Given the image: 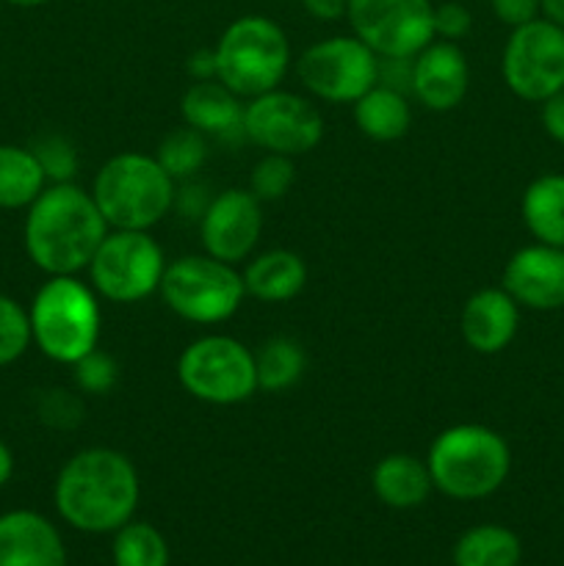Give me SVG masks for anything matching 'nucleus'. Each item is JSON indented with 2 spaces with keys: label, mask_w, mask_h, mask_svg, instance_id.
Wrapping results in <instances>:
<instances>
[{
  "label": "nucleus",
  "mask_w": 564,
  "mask_h": 566,
  "mask_svg": "<svg viewBox=\"0 0 564 566\" xmlns=\"http://www.w3.org/2000/svg\"><path fill=\"white\" fill-rule=\"evenodd\" d=\"M108 230L92 191L77 182H50L28 208L22 238L42 274L77 276L88 269Z\"/></svg>",
  "instance_id": "nucleus-1"
},
{
  "label": "nucleus",
  "mask_w": 564,
  "mask_h": 566,
  "mask_svg": "<svg viewBox=\"0 0 564 566\" xmlns=\"http://www.w3.org/2000/svg\"><path fill=\"white\" fill-rule=\"evenodd\" d=\"M142 481L136 464L116 448H83L64 462L53 501L66 525L86 534H108L136 514Z\"/></svg>",
  "instance_id": "nucleus-2"
},
{
  "label": "nucleus",
  "mask_w": 564,
  "mask_h": 566,
  "mask_svg": "<svg viewBox=\"0 0 564 566\" xmlns=\"http://www.w3.org/2000/svg\"><path fill=\"white\" fill-rule=\"evenodd\" d=\"M431 484L453 501H481L503 486L512 470V451L503 434L481 423L442 429L426 453Z\"/></svg>",
  "instance_id": "nucleus-3"
},
{
  "label": "nucleus",
  "mask_w": 564,
  "mask_h": 566,
  "mask_svg": "<svg viewBox=\"0 0 564 566\" xmlns=\"http://www.w3.org/2000/svg\"><path fill=\"white\" fill-rule=\"evenodd\" d=\"M31 340L59 365H75L100 348L103 310L100 296L81 276H48L28 307Z\"/></svg>",
  "instance_id": "nucleus-4"
},
{
  "label": "nucleus",
  "mask_w": 564,
  "mask_h": 566,
  "mask_svg": "<svg viewBox=\"0 0 564 566\" xmlns=\"http://www.w3.org/2000/svg\"><path fill=\"white\" fill-rule=\"evenodd\" d=\"M92 197L111 230H153L175 208L177 182L155 155L127 149L100 166Z\"/></svg>",
  "instance_id": "nucleus-5"
},
{
  "label": "nucleus",
  "mask_w": 564,
  "mask_h": 566,
  "mask_svg": "<svg viewBox=\"0 0 564 566\" xmlns=\"http://www.w3.org/2000/svg\"><path fill=\"white\" fill-rule=\"evenodd\" d=\"M216 53V81L241 99L280 88L291 70V42L280 22L263 14H247L232 20L221 31Z\"/></svg>",
  "instance_id": "nucleus-6"
},
{
  "label": "nucleus",
  "mask_w": 564,
  "mask_h": 566,
  "mask_svg": "<svg viewBox=\"0 0 564 566\" xmlns=\"http://www.w3.org/2000/svg\"><path fill=\"white\" fill-rule=\"evenodd\" d=\"M160 298L180 321L216 326L230 321L247 298L238 265L210 254H182L171 260L160 280Z\"/></svg>",
  "instance_id": "nucleus-7"
},
{
  "label": "nucleus",
  "mask_w": 564,
  "mask_h": 566,
  "mask_svg": "<svg viewBox=\"0 0 564 566\" xmlns=\"http://www.w3.org/2000/svg\"><path fill=\"white\" fill-rule=\"evenodd\" d=\"M177 381L197 401L236 407L258 392L254 352L230 335H202L177 357Z\"/></svg>",
  "instance_id": "nucleus-8"
},
{
  "label": "nucleus",
  "mask_w": 564,
  "mask_h": 566,
  "mask_svg": "<svg viewBox=\"0 0 564 566\" xmlns=\"http://www.w3.org/2000/svg\"><path fill=\"white\" fill-rule=\"evenodd\" d=\"M169 265L149 230H108L88 263V285L111 304H138L160 291Z\"/></svg>",
  "instance_id": "nucleus-9"
},
{
  "label": "nucleus",
  "mask_w": 564,
  "mask_h": 566,
  "mask_svg": "<svg viewBox=\"0 0 564 566\" xmlns=\"http://www.w3.org/2000/svg\"><path fill=\"white\" fill-rule=\"evenodd\" d=\"M501 75L509 92L525 103H545L564 88V28L536 17L512 28L501 53Z\"/></svg>",
  "instance_id": "nucleus-10"
},
{
  "label": "nucleus",
  "mask_w": 564,
  "mask_h": 566,
  "mask_svg": "<svg viewBox=\"0 0 564 566\" xmlns=\"http://www.w3.org/2000/svg\"><path fill=\"white\" fill-rule=\"evenodd\" d=\"M296 75L307 94L332 105H352L379 83V55L357 36H330L310 44L296 59Z\"/></svg>",
  "instance_id": "nucleus-11"
},
{
  "label": "nucleus",
  "mask_w": 564,
  "mask_h": 566,
  "mask_svg": "<svg viewBox=\"0 0 564 566\" xmlns=\"http://www.w3.org/2000/svg\"><path fill=\"white\" fill-rule=\"evenodd\" d=\"M243 138L263 153L299 158L324 142V116L313 99L271 88L243 103Z\"/></svg>",
  "instance_id": "nucleus-12"
},
{
  "label": "nucleus",
  "mask_w": 564,
  "mask_h": 566,
  "mask_svg": "<svg viewBox=\"0 0 564 566\" xmlns=\"http://www.w3.org/2000/svg\"><path fill=\"white\" fill-rule=\"evenodd\" d=\"M346 20L379 59H415L435 42L431 0H348Z\"/></svg>",
  "instance_id": "nucleus-13"
},
{
  "label": "nucleus",
  "mask_w": 564,
  "mask_h": 566,
  "mask_svg": "<svg viewBox=\"0 0 564 566\" xmlns=\"http://www.w3.org/2000/svg\"><path fill=\"white\" fill-rule=\"evenodd\" d=\"M263 235V202L249 188H224L210 197L199 216V241L205 254L241 265L258 252Z\"/></svg>",
  "instance_id": "nucleus-14"
},
{
  "label": "nucleus",
  "mask_w": 564,
  "mask_h": 566,
  "mask_svg": "<svg viewBox=\"0 0 564 566\" xmlns=\"http://www.w3.org/2000/svg\"><path fill=\"white\" fill-rule=\"evenodd\" d=\"M501 287L520 304V310H564V249L540 241L520 247L503 265Z\"/></svg>",
  "instance_id": "nucleus-15"
},
{
  "label": "nucleus",
  "mask_w": 564,
  "mask_h": 566,
  "mask_svg": "<svg viewBox=\"0 0 564 566\" xmlns=\"http://www.w3.org/2000/svg\"><path fill=\"white\" fill-rule=\"evenodd\" d=\"M470 64L457 42L435 39L412 59L409 72V94L415 103L435 114H448L459 108L468 97Z\"/></svg>",
  "instance_id": "nucleus-16"
},
{
  "label": "nucleus",
  "mask_w": 564,
  "mask_h": 566,
  "mask_svg": "<svg viewBox=\"0 0 564 566\" xmlns=\"http://www.w3.org/2000/svg\"><path fill=\"white\" fill-rule=\"evenodd\" d=\"M520 329V304L498 287H481L459 313V335L470 352L481 357H495L506 352Z\"/></svg>",
  "instance_id": "nucleus-17"
},
{
  "label": "nucleus",
  "mask_w": 564,
  "mask_h": 566,
  "mask_svg": "<svg viewBox=\"0 0 564 566\" xmlns=\"http://www.w3.org/2000/svg\"><path fill=\"white\" fill-rule=\"evenodd\" d=\"M0 566H66L59 531L36 512H9L0 517Z\"/></svg>",
  "instance_id": "nucleus-18"
},
{
  "label": "nucleus",
  "mask_w": 564,
  "mask_h": 566,
  "mask_svg": "<svg viewBox=\"0 0 564 566\" xmlns=\"http://www.w3.org/2000/svg\"><path fill=\"white\" fill-rule=\"evenodd\" d=\"M243 103L221 81H194L182 92L180 116L188 127L208 138L243 136Z\"/></svg>",
  "instance_id": "nucleus-19"
},
{
  "label": "nucleus",
  "mask_w": 564,
  "mask_h": 566,
  "mask_svg": "<svg viewBox=\"0 0 564 566\" xmlns=\"http://www.w3.org/2000/svg\"><path fill=\"white\" fill-rule=\"evenodd\" d=\"M247 296L263 304L293 302L307 285V263L291 249L254 252L241 271Z\"/></svg>",
  "instance_id": "nucleus-20"
},
{
  "label": "nucleus",
  "mask_w": 564,
  "mask_h": 566,
  "mask_svg": "<svg viewBox=\"0 0 564 566\" xmlns=\"http://www.w3.org/2000/svg\"><path fill=\"white\" fill-rule=\"evenodd\" d=\"M354 125L370 142H398L412 127V103H409L407 92L376 83L359 99L352 103Z\"/></svg>",
  "instance_id": "nucleus-21"
},
{
  "label": "nucleus",
  "mask_w": 564,
  "mask_h": 566,
  "mask_svg": "<svg viewBox=\"0 0 564 566\" xmlns=\"http://www.w3.org/2000/svg\"><path fill=\"white\" fill-rule=\"evenodd\" d=\"M374 495L390 509H415L426 503L435 484L426 462L412 453H387L370 473Z\"/></svg>",
  "instance_id": "nucleus-22"
},
{
  "label": "nucleus",
  "mask_w": 564,
  "mask_h": 566,
  "mask_svg": "<svg viewBox=\"0 0 564 566\" xmlns=\"http://www.w3.org/2000/svg\"><path fill=\"white\" fill-rule=\"evenodd\" d=\"M520 216L531 238L564 249V175L545 171L525 186Z\"/></svg>",
  "instance_id": "nucleus-23"
},
{
  "label": "nucleus",
  "mask_w": 564,
  "mask_h": 566,
  "mask_svg": "<svg viewBox=\"0 0 564 566\" xmlns=\"http://www.w3.org/2000/svg\"><path fill=\"white\" fill-rule=\"evenodd\" d=\"M48 186L31 147L0 144V210H28Z\"/></svg>",
  "instance_id": "nucleus-24"
},
{
  "label": "nucleus",
  "mask_w": 564,
  "mask_h": 566,
  "mask_svg": "<svg viewBox=\"0 0 564 566\" xmlns=\"http://www.w3.org/2000/svg\"><path fill=\"white\" fill-rule=\"evenodd\" d=\"M258 390L285 392L302 381L307 370V354L299 340L288 335H274L254 352Z\"/></svg>",
  "instance_id": "nucleus-25"
},
{
  "label": "nucleus",
  "mask_w": 564,
  "mask_h": 566,
  "mask_svg": "<svg viewBox=\"0 0 564 566\" xmlns=\"http://www.w3.org/2000/svg\"><path fill=\"white\" fill-rule=\"evenodd\" d=\"M523 547L503 525H476L459 536L453 547L457 566H518Z\"/></svg>",
  "instance_id": "nucleus-26"
},
{
  "label": "nucleus",
  "mask_w": 564,
  "mask_h": 566,
  "mask_svg": "<svg viewBox=\"0 0 564 566\" xmlns=\"http://www.w3.org/2000/svg\"><path fill=\"white\" fill-rule=\"evenodd\" d=\"M158 164L175 182H188L208 160V136H202L194 127L182 125L177 130L166 133L155 153Z\"/></svg>",
  "instance_id": "nucleus-27"
},
{
  "label": "nucleus",
  "mask_w": 564,
  "mask_h": 566,
  "mask_svg": "<svg viewBox=\"0 0 564 566\" xmlns=\"http://www.w3.org/2000/svg\"><path fill=\"white\" fill-rule=\"evenodd\" d=\"M116 566H169V547L149 523H125L114 536Z\"/></svg>",
  "instance_id": "nucleus-28"
},
{
  "label": "nucleus",
  "mask_w": 564,
  "mask_h": 566,
  "mask_svg": "<svg viewBox=\"0 0 564 566\" xmlns=\"http://www.w3.org/2000/svg\"><path fill=\"white\" fill-rule=\"evenodd\" d=\"M296 182V166L293 158L288 155H274L263 153V158L252 166L249 171V191L260 199V202H280L282 197H288Z\"/></svg>",
  "instance_id": "nucleus-29"
},
{
  "label": "nucleus",
  "mask_w": 564,
  "mask_h": 566,
  "mask_svg": "<svg viewBox=\"0 0 564 566\" xmlns=\"http://www.w3.org/2000/svg\"><path fill=\"white\" fill-rule=\"evenodd\" d=\"M31 346L33 340L28 310L17 298L0 293V368L17 363Z\"/></svg>",
  "instance_id": "nucleus-30"
},
{
  "label": "nucleus",
  "mask_w": 564,
  "mask_h": 566,
  "mask_svg": "<svg viewBox=\"0 0 564 566\" xmlns=\"http://www.w3.org/2000/svg\"><path fill=\"white\" fill-rule=\"evenodd\" d=\"M31 149L48 182H75L81 158H77V149L70 138L59 136V133H48V136L36 138Z\"/></svg>",
  "instance_id": "nucleus-31"
},
{
  "label": "nucleus",
  "mask_w": 564,
  "mask_h": 566,
  "mask_svg": "<svg viewBox=\"0 0 564 566\" xmlns=\"http://www.w3.org/2000/svg\"><path fill=\"white\" fill-rule=\"evenodd\" d=\"M72 381L81 396H108L119 381V365L103 348H94L72 365Z\"/></svg>",
  "instance_id": "nucleus-32"
},
{
  "label": "nucleus",
  "mask_w": 564,
  "mask_h": 566,
  "mask_svg": "<svg viewBox=\"0 0 564 566\" xmlns=\"http://www.w3.org/2000/svg\"><path fill=\"white\" fill-rule=\"evenodd\" d=\"M39 420L50 429L70 431L75 426L83 423L86 418V403L77 390H64V387H53V390H44L39 396Z\"/></svg>",
  "instance_id": "nucleus-33"
},
{
  "label": "nucleus",
  "mask_w": 564,
  "mask_h": 566,
  "mask_svg": "<svg viewBox=\"0 0 564 566\" xmlns=\"http://www.w3.org/2000/svg\"><path fill=\"white\" fill-rule=\"evenodd\" d=\"M473 28V14L459 0H446V3L435 6V39H446V42H457L464 39Z\"/></svg>",
  "instance_id": "nucleus-34"
},
{
  "label": "nucleus",
  "mask_w": 564,
  "mask_h": 566,
  "mask_svg": "<svg viewBox=\"0 0 564 566\" xmlns=\"http://www.w3.org/2000/svg\"><path fill=\"white\" fill-rule=\"evenodd\" d=\"M490 9L495 20L506 28H520L542 17L540 0H490Z\"/></svg>",
  "instance_id": "nucleus-35"
},
{
  "label": "nucleus",
  "mask_w": 564,
  "mask_h": 566,
  "mask_svg": "<svg viewBox=\"0 0 564 566\" xmlns=\"http://www.w3.org/2000/svg\"><path fill=\"white\" fill-rule=\"evenodd\" d=\"M540 122L542 130L564 147V88L547 97L545 103H540Z\"/></svg>",
  "instance_id": "nucleus-36"
},
{
  "label": "nucleus",
  "mask_w": 564,
  "mask_h": 566,
  "mask_svg": "<svg viewBox=\"0 0 564 566\" xmlns=\"http://www.w3.org/2000/svg\"><path fill=\"white\" fill-rule=\"evenodd\" d=\"M304 11L318 22H335L346 17L348 0H302Z\"/></svg>",
  "instance_id": "nucleus-37"
},
{
  "label": "nucleus",
  "mask_w": 564,
  "mask_h": 566,
  "mask_svg": "<svg viewBox=\"0 0 564 566\" xmlns=\"http://www.w3.org/2000/svg\"><path fill=\"white\" fill-rule=\"evenodd\" d=\"M186 70H188V75L194 77V81H213V77H216V53H213V48L197 50V53L188 55Z\"/></svg>",
  "instance_id": "nucleus-38"
},
{
  "label": "nucleus",
  "mask_w": 564,
  "mask_h": 566,
  "mask_svg": "<svg viewBox=\"0 0 564 566\" xmlns=\"http://www.w3.org/2000/svg\"><path fill=\"white\" fill-rule=\"evenodd\" d=\"M11 475H14V453H11V448L0 440V486L9 484Z\"/></svg>",
  "instance_id": "nucleus-39"
},
{
  "label": "nucleus",
  "mask_w": 564,
  "mask_h": 566,
  "mask_svg": "<svg viewBox=\"0 0 564 566\" xmlns=\"http://www.w3.org/2000/svg\"><path fill=\"white\" fill-rule=\"evenodd\" d=\"M540 14L564 28V0H540Z\"/></svg>",
  "instance_id": "nucleus-40"
},
{
  "label": "nucleus",
  "mask_w": 564,
  "mask_h": 566,
  "mask_svg": "<svg viewBox=\"0 0 564 566\" xmlns=\"http://www.w3.org/2000/svg\"><path fill=\"white\" fill-rule=\"evenodd\" d=\"M6 3H11V6H20V9H36V6H44V3H50V0H6Z\"/></svg>",
  "instance_id": "nucleus-41"
}]
</instances>
